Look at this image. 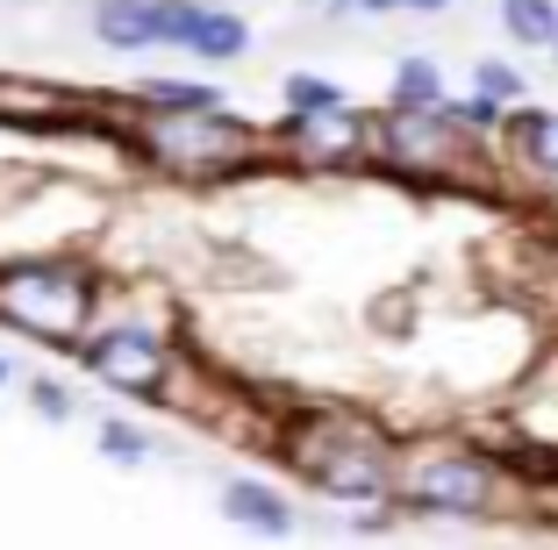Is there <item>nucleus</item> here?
I'll list each match as a JSON object with an SVG mask.
<instances>
[{
	"label": "nucleus",
	"instance_id": "nucleus-1",
	"mask_svg": "<svg viewBox=\"0 0 558 550\" xmlns=\"http://www.w3.org/2000/svg\"><path fill=\"white\" fill-rule=\"evenodd\" d=\"M86 308H94V286L65 265H15L0 279V315L36 329V337H80Z\"/></svg>",
	"mask_w": 558,
	"mask_h": 550
},
{
	"label": "nucleus",
	"instance_id": "nucleus-2",
	"mask_svg": "<svg viewBox=\"0 0 558 550\" xmlns=\"http://www.w3.org/2000/svg\"><path fill=\"white\" fill-rule=\"evenodd\" d=\"M401 508H415V515H487L494 465H480L465 451H423L401 479Z\"/></svg>",
	"mask_w": 558,
	"mask_h": 550
},
{
	"label": "nucleus",
	"instance_id": "nucleus-3",
	"mask_svg": "<svg viewBox=\"0 0 558 550\" xmlns=\"http://www.w3.org/2000/svg\"><path fill=\"white\" fill-rule=\"evenodd\" d=\"M144 144L158 150L165 164H236L251 158V130L230 122L215 108H165L144 122Z\"/></svg>",
	"mask_w": 558,
	"mask_h": 550
},
{
	"label": "nucleus",
	"instance_id": "nucleus-4",
	"mask_svg": "<svg viewBox=\"0 0 558 550\" xmlns=\"http://www.w3.org/2000/svg\"><path fill=\"white\" fill-rule=\"evenodd\" d=\"M86 365L122 393H158L165 379H172V357H165V343L150 337V329H100V337L86 343Z\"/></svg>",
	"mask_w": 558,
	"mask_h": 550
},
{
	"label": "nucleus",
	"instance_id": "nucleus-5",
	"mask_svg": "<svg viewBox=\"0 0 558 550\" xmlns=\"http://www.w3.org/2000/svg\"><path fill=\"white\" fill-rule=\"evenodd\" d=\"M308 472H315V486H323V493H337V501H379V493L395 486V465H387V457H379V443H365V437L323 443V451L308 457Z\"/></svg>",
	"mask_w": 558,
	"mask_h": 550
},
{
	"label": "nucleus",
	"instance_id": "nucleus-6",
	"mask_svg": "<svg viewBox=\"0 0 558 550\" xmlns=\"http://www.w3.org/2000/svg\"><path fill=\"white\" fill-rule=\"evenodd\" d=\"M222 515H230L236 529H251V536H272V543L294 536V508H287V493L265 486V479H230L222 486Z\"/></svg>",
	"mask_w": 558,
	"mask_h": 550
},
{
	"label": "nucleus",
	"instance_id": "nucleus-7",
	"mask_svg": "<svg viewBox=\"0 0 558 550\" xmlns=\"http://www.w3.org/2000/svg\"><path fill=\"white\" fill-rule=\"evenodd\" d=\"M387 144H395V158H409V164H437V158H451V114L395 108V122H387Z\"/></svg>",
	"mask_w": 558,
	"mask_h": 550
},
{
	"label": "nucleus",
	"instance_id": "nucleus-8",
	"mask_svg": "<svg viewBox=\"0 0 558 550\" xmlns=\"http://www.w3.org/2000/svg\"><path fill=\"white\" fill-rule=\"evenodd\" d=\"M186 50H194V58H244V50H251V29H244V15H230V8H201Z\"/></svg>",
	"mask_w": 558,
	"mask_h": 550
},
{
	"label": "nucleus",
	"instance_id": "nucleus-9",
	"mask_svg": "<svg viewBox=\"0 0 558 550\" xmlns=\"http://www.w3.org/2000/svg\"><path fill=\"white\" fill-rule=\"evenodd\" d=\"M94 36H108L116 50H150V0H100Z\"/></svg>",
	"mask_w": 558,
	"mask_h": 550
},
{
	"label": "nucleus",
	"instance_id": "nucleus-10",
	"mask_svg": "<svg viewBox=\"0 0 558 550\" xmlns=\"http://www.w3.org/2000/svg\"><path fill=\"white\" fill-rule=\"evenodd\" d=\"M501 29L515 44H551L558 36V0H501Z\"/></svg>",
	"mask_w": 558,
	"mask_h": 550
},
{
	"label": "nucleus",
	"instance_id": "nucleus-11",
	"mask_svg": "<svg viewBox=\"0 0 558 550\" xmlns=\"http://www.w3.org/2000/svg\"><path fill=\"white\" fill-rule=\"evenodd\" d=\"M515 130V144L530 150V164H537V172H558V114H544V108H523L509 122Z\"/></svg>",
	"mask_w": 558,
	"mask_h": 550
},
{
	"label": "nucleus",
	"instance_id": "nucleus-12",
	"mask_svg": "<svg viewBox=\"0 0 558 550\" xmlns=\"http://www.w3.org/2000/svg\"><path fill=\"white\" fill-rule=\"evenodd\" d=\"M437 94H444V80L429 58H401L395 65V108H437Z\"/></svg>",
	"mask_w": 558,
	"mask_h": 550
},
{
	"label": "nucleus",
	"instance_id": "nucleus-13",
	"mask_svg": "<svg viewBox=\"0 0 558 550\" xmlns=\"http://www.w3.org/2000/svg\"><path fill=\"white\" fill-rule=\"evenodd\" d=\"M201 0H150V44H186Z\"/></svg>",
	"mask_w": 558,
	"mask_h": 550
},
{
	"label": "nucleus",
	"instance_id": "nucleus-14",
	"mask_svg": "<svg viewBox=\"0 0 558 550\" xmlns=\"http://www.w3.org/2000/svg\"><path fill=\"white\" fill-rule=\"evenodd\" d=\"M100 451L116 457V465H144V457H150V437L136 429V421L108 415V421H100Z\"/></svg>",
	"mask_w": 558,
	"mask_h": 550
},
{
	"label": "nucleus",
	"instance_id": "nucleus-15",
	"mask_svg": "<svg viewBox=\"0 0 558 550\" xmlns=\"http://www.w3.org/2000/svg\"><path fill=\"white\" fill-rule=\"evenodd\" d=\"M144 100H150V108H222L215 86H186V80H150Z\"/></svg>",
	"mask_w": 558,
	"mask_h": 550
},
{
	"label": "nucleus",
	"instance_id": "nucleus-16",
	"mask_svg": "<svg viewBox=\"0 0 558 550\" xmlns=\"http://www.w3.org/2000/svg\"><path fill=\"white\" fill-rule=\"evenodd\" d=\"M473 80H480V94H487V100H501V108H509V100H523V72H515V65H501V58H487V65H480Z\"/></svg>",
	"mask_w": 558,
	"mask_h": 550
},
{
	"label": "nucleus",
	"instance_id": "nucleus-17",
	"mask_svg": "<svg viewBox=\"0 0 558 550\" xmlns=\"http://www.w3.org/2000/svg\"><path fill=\"white\" fill-rule=\"evenodd\" d=\"M287 108H301V114H323V108H344V94L329 80H287Z\"/></svg>",
	"mask_w": 558,
	"mask_h": 550
},
{
	"label": "nucleus",
	"instance_id": "nucleus-18",
	"mask_svg": "<svg viewBox=\"0 0 558 550\" xmlns=\"http://www.w3.org/2000/svg\"><path fill=\"white\" fill-rule=\"evenodd\" d=\"M29 401H36V415H44V421H65L72 415V387H58V379H36Z\"/></svg>",
	"mask_w": 558,
	"mask_h": 550
},
{
	"label": "nucleus",
	"instance_id": "nucleus-19",
	"mask_svg": "<svg viewBox=\"0 0 558 550\" xmlns=\"http://www.w3.org/2000/svg\"><path fill=\"white\" fill-rule=\"evenodd\" d=\"M451 114H459L465 130H501V122H509V114H501V100H487V94L465 100V108H451Z\"/></svg>",
	"mask_w": 558,
	"mask_h": 550
},
{
	"label": "nucleus",
	"instance_id": "nucleus-20",
	"mask_svg": "<svg viewBox=\"0 0 558 550\" xmlns=\"http://www.w3.org/2000/svg\"><path fill=\"white\" fill-rule=\"evenodd\" d=\"M337 8H359V15H387V8H409V0H337Z\"/></svg>",
	"mask_w": 558,
	"mask_h": 550
},
{
	"label": "nucleus",
	"instance_id": "nucleus-21",
	"mask_svg": "<svg viewBox=\"0 0 558 550\" xmlns=\"http://www.w3.org/2000/svg\"><path fill=\"white\" fill-rule=\"evenodd\" d=\"M415 15H437V8H451V0H409Z\"/></svg>",
	"mask_w": 558,
	"mask_h": 550
},
{
	"label": "nucleus",
	"instance_id": "nucleus-22",
	"mask_svg": "<svg viewBox=\"0 0 558 550\" xmlns=\"http://www.w3.org/2000/svg\"><path fill=\"white\" fill-rule=\"evenodd\" d=\"M8 379H15V372H8V357H0V387H8Z\"/></svg>",
	"mask_w": 558,
	"mask_h": 550
},
{
	"label": "nucleus",
	"instance_id": "nucleus-23",
	"mask_svg": "<svg viewBox=\"0 0 558 550\" xmlns=\"http://www.w3.org/2000/svg\"><path fill=\"white\" fill-rule=\"evenodd\" d=\"M551 50H558V36H551Z\"/></svg>",
	"mask_w": 558,
	"mask_h": 550
}]
</instances>
